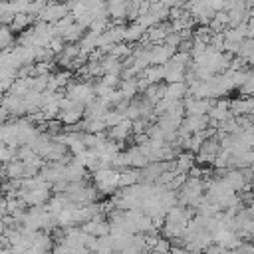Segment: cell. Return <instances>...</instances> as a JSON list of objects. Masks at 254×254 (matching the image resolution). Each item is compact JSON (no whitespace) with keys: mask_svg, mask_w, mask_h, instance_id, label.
Segmentation results:
<instances>
[{"mask_svg":"<svg viewBox=\"0 0 254 254\" xmlns=\"http://www.w3.org/2000/svg\"><path fill=\"white\" fill-rule=\"evenodd\" d=\"M254 107V97H238L230 99V113L234 117H250Z\"/></svg>","mask_w":254,"mask_h":254,"instance_id":"obj_9","label":"cell"},{"mask_svg":"<svg viewBox=\"0 0 254 254\" xmlns=\"http://www.w3.org/2000/svg\"><path fill=\"white\" fill-rule=\"evenodd\" d=\"M153 250H155V252H169V250H171V242H169V238H159L157 244L153 246Z\"/></svg>","mask_w":254,"mask_h":254,"instance_id":"obj_27","label":"cell"},{"mask_svg":"<svg viewBox=\"0 0 254 254\" xmlns=\"http://www.w3.org/2000/svg\"><path fill=\"white\" fill-rule=\"evenodd\" d=\"M218 151H220V141H218L214 135H212V137H206L204 143H202V147H200V151L196 153V159H194V161H198L200 165L212 163Z\"/></svg>","mask_w":254,"mask_h":254,"instance_id":"obj_5","label":"cell"},{"mask_svg":"<svg viewBox=\"0 0 254 254\" xmlns=\"http://www.w3.org/2000/svg\"><path fill=\"white\" fill-rule=\"evenodd\" d=\"M173 167H175V173L187 175V173L194 167V157H192V153H189V151L179 153V155L173 159Z\"/></svg>","mask_w":254,"mask_h":254,"instance_id":"obj_11","label":"cell"},{"mask_svg":"<svg viewBox=\"0 0 254 254\" xmlns=\"http://www.w3.org/2000/svg\"><path fill=\"white\" fill-rule=\"evenodd\" d=\"M131 52H133V50H131L129 46H125L123 42H119V44L111 46L107 54H109V56H113V58H117V60H123V58H129V56H131Z\"/></svg>","mask_w":254,"mask_h":254,"instance_id":"obj_23","label":"cell"},{"mask_svg":"<svg viewBox=\"0 0 254 254\" xmlns=\"http://www.w3.org/2000/svg\"><path fill=\"white\" fill-rule=\"evenodd\" d=\"M137 183H139V169L127 167L119 171V187H133Z\"/></svg>","mask_w":254,"mask_h":254,"instance_id":"obj_18","label":"cell"},{"mask_svg":"<svg viewBox=\"0 0 254 254\" xmlns=\"http://www.w3.org/2000/svg\"><path fill=\"white\" fill-rule=\"evenodd\" d=\"M6 175L10 177V179H24V163L20 161V159H12V161H8L6 163Z\"/></svg>","mask_w":254,"mask_h":254,"instance_id":"obj_20","label":"cell"},{"mask_svg":"<svg viewBox=\"0 0 254 254\" xmlns=\"http://www.w3.org/2000/svg\"><path fill=\"white\" fill-rule=\"evenodd\" d=\"M151 254H169V252H155V250H151Z\"/></svg>","mask_w":254,"mask_h":254,"instance_id":"obj_33","label":"cell"},{"mask_svg":"<svg viewBox=\"0 0 254 254\" xmlns=\"http://www.w3.org/2000/svg\"><path fill=\"white\" fill-rule=\"evenodd\" d=\"M127 4L129 0H105L107 16H111L117 24H121L123 18H127Z\"/></svg>","mask_w":254,"mask_h":254,"instance_id":"obj_10","label":"cell"},{"mask_svg":"<svg viewBox=\"0 0 254 254\" xmlns=\"http://www.w3.org/2000/svg\"><path fill=\"white\" fill-rule=\"evenodd\" d=\"M93 183H95V189L97 190H101V192H113L119 187V171L113 169V167L97 169V171H93Z\"/></svg>","mask_w":254,"mask_h":254,"instance_id":"obj_2","label":"cell"},{"mask_svg":"<svg viewBox=\"0 0 254 254\" xmlns=\"http://www.w3.org/2000/svg\"><path fill=\"white\" fill-rule=\"evenodd\" d=\"M4 216H8V202H6V198H0V220Z\"/></svg>","mask_w":254,"mask_h":254,"instance_id":"obj_30","label":"cell"},{"mask_svg":"<svg viewBox=\"0 0 254 254\" xmlns=\"http://www.w3.org/2000/svg\"><path fill=\"white\" fill-rule=\"evenodd\" d=\"M248 173H250V175H248V181H250V187H254V163H252V165L248 167Z\"/></svg>","mask_w":254,"mask_h":254,"instance_id":"obj_32","label":"cell"},{"mask_svg":"<svg viewBox=\"0 0 254 254\" xmlns=\"http://www.w3.org/2000/svg\"><path fill=\"white\" fill-rule=\"evenodd\" d=\"M202 190H204V183L200 181V177H189V179H185V183L181 185L177 198H179V202L185 204V206H194L196 200L204 194Z\"/></svg>","mask_w":254,"mask_h":254,"instance_id":"obj_1","label":"cell"},{"mask_svg":"<svg viewBox=\"0 0 254 254\" xmlns=\"http://www.w3.org/2000/svg\"><path fill=\"white\" fill-rule=\"evenodd\" d=\"M67 99L77 101L83 107L89 105L95 99L93 83H89V81H73V83H69V87H67Z\"/></svg>","mask_w":254,"mask_h":254,"instance_id":"obj_3","label":"cell"},{"mask_svg":"<svg viewBox=\"0 0 254 254\" xmlns=\"http://www.w3.org/2000/svg\"><path fill=\"white\" fill-rule=\"evenodd\" d=\"M212 99H196V97H185L183 105H185V115H206L208 109L212 107Z\"/></svg>","mask_w":254,"mask_h":254,"instance_id":"obj_7","label":"cell"},{"mask_svg":"<svg viewBox=\"0 0 254 254\" xmlns=\"http://www.w3.org/2000/svg\"><path fill=\"white\" fill-rule=\"evenodd\" d=\"M250 242H252V246H254V234H252V236H250Z\"/></svg>","mask_w":254,"mask_h":254,"instance_id":"obj_34","label":"cell"},{"mask_svg":"<svg viewBox=\"0 0 254 254\" xmlns=\"http://www.w3.org/2000/svg\"><path fill=\"white\" fill-rule=\"evenodd\" d=\"M50 248H52V236L46 232H38V236L34 238V242H32V246L28 248V252L30 254H48L50 252Z\"/></svg>","mask_w":254,"mask_h":254,"instance_id":"obj_13","label":"cell"},{"mask_svg":"<svg viewBox=\"0 0 254 254\" xmlns=\"http://www.w3.org/2000/svg\"><path fill=\"white\" fill-rule=\"evenodd\" d=\"M163 44H165L167 48H171L173 52H177V50L181 48V44H183V42H181V36H179V32H169Z\"/></svg>","mask_w":254,"mask_h":254,"instance_id":"obj_25","label":"cell"},{"mask_svg":"<svg viewBox=\"0 0 254 254\" xmlns=\"http://www.w3.org/2000/svg\"><path fill=\"white\" fill-rule=\"evenodd\" d=\"M189 93V85L185 81H175L165 85V97L169 99H183Z\"/></svg>","mask_w":254,"mask_h":254,"instance_id":"obj_14","label":"cell"},{"mask_svg":"<svg viewBox=\"0 0 254 254\" xmlns=\"http://www.w3.org/2000/svg\"><path fill=\"white\" fill-rule=\"evenodd\" d=\"M173 50L167 48L165 44H157V46H149V62L151 65H165L171 58H173Z\"/></svg>","mask_w":254,"mask_h":254,"instance_id":"obj_8","label":"cell"},{"mask_svg":"<svg viewBox=\"0 0 254 254\" xmlns=\"http://www.w3.org/2000/svg\"><path fill=\"white\" fill-rule=\"evenodd\" d=\"M115 252V246H113V238L109 234L105 236H99L97 238V244H95V250L93 254H113Z\"/></svg>","mask_w":254,"mask_h":254,"instance_id":"obj_21","label":"cell"},{"mask_svg":"<svg viewBox=\"0 0 254 254\" xmlns=\"http://www.w3.org/2000/svg\"><path fill=\"white\" fill-rule=\"evenodd\" d=\"M246 38H252L254 40V12L248 16V20H246Z\"/></svg>","mask_w":254,"mask_h":254,"instance_id":"obj_28","label":"cell"},{"mask_svg":"<svg viewBox=\"0 0 254 254\" xmlns=\"http://www.w3.org/2000/svg\"><path fill=\"white\" fill-rule=\"evenodd\" d=\"M10 42H12V30L6 26H0V48L8 46Z\"/></svg>","mask_w":254,"mask_h":254,"instance_id":"obj_26","label":"cell"},{"mask_svg":"<svg viewBox=\"0 0 254 254\" xmlns=\"http://www.w3.org/2000/svg\"><path fill=\"white\" fill-rule=\"evenodd\" d=\"M81 230L87 232V234H91V236H97V238L99 236H105V234H109V220H105L103 212H99L91 220H87L85 224H81Z\"/></svg>","mask_w":254,"mask_h":254,"instance_id":"obj_6","label":"cell"},{"mask_svg":"<svg viewBox=\"0 0 254 254\" xmlns=\"http://www.w3.org/2000/svg\"><path fill=\"white\" fill-rule=\"evenodd\" d=\"M125 119V115L119 111V109H109L105 115H103V123H105V127H115V125H119L121 121Z\"/></svg>","mask_w":254,"mask_h":254,"instance_id":"obj_22","label":"cell"},{"mask_svg":"<svg viewBox=\"0 0 254 254\" xmlns=\"http://www.w3.org/2000/svg\"><path fill=\"white\" fill-rule=\"evenodd\" d=\"M6 117H8V111H6V107H2V105H0V125H4V123H6Z\"/></svg>","mask_w":254,"mask_h":254,"instance_id":"obj_31","label":"cell"},{"mask_svg":"<svg viewBox=\"0 0 254 254\" xmlns=\"http://www.w3.org/2000/svg\"><path fill=\"white\" fill-rule=\"evenodd\" d=\"M141 77H145L149 83H159L165 79V67L163 65H149L141 71Z\"/></svg>","mask_w":254,"mask_h":254,"instance_id":"obj_16","label":"cell"},{"mask_svg":"<svg viewBox=\"0 0 254 254\" xmlns=\"http://www.w3.org/2000/svg\"><path fill=\"white\" fill-rule=\"evenodd\" d=\"M145 28L143 26H139L137 22H133V24H129L127 28H125V34H123V40H127V42H141L143 40V36H145Z\"/></svg>","mask_w":254,"mask_h":254,"instance_id":"obj_19","label":"cell"},{"mask_svg":"<svg viewBox=\"0 0 254 254\" xmlns=\"http://www.w3.org/2000/svg\"><path fill=\"white\" fill-rule=\"evenodd\" d=\"M30 24V18H28V14H16L14 18H12V22H10V30H22V28H26Z\"/></svg>","mask_w":254,"mask_h":254,"instance_id":"obj_24","label":"cell"},{"mask_svg":"<svg viewBox=\"0 0 254 254\" xmlns=\"http://www.w3.org/2000/svg\"><path fill=\"white\" fill-rule=\"evenodd\" d=\"M131 131H133V121L123 119L119 125L111 127V131H109V139L115 141V143H121V141H125V139L131 135Z\"/></svg>","mask_w":254,"mask_h":254,"instance_id":"obj_12","label":"cell"},{"mask_svg":"<svg viewBox=\"0 0 254 254\" xmlns=\"http://www.w3.org/2000/svg\"><path fill=\"white\" fill-rule=\"evenodd\" d=\"M69 14V10H67V4H62V2H48L46 4V8L42 10V14H40V22H46V24H56V22H60L62 18H65Z\"/></svg>","mask_w":254,"mask_h":254,"instance_id":"obj_4","label":"cell"},{"mask_svg":"<svg viewBox=\"0 0 254 254\" xmlns=\"http://www.w3.org/2000/svg\"><path fill=\"white\" fill-rule=\"evenodd\" d=\"M119 93H121V97H123V99L131 101V99H133V97L139 93V87H137V77L123 79V81L119 83Z\"/></svg>","mask_w":254,"mask_h":254,"instance_id":"obj_15","label":"cell"},{"mask_svg":"<svg viewBox=\"0 0 254 254\" xmlns=\"http://www.w3.org/2000/svg\"><path fill=\"white\" fill-rule=\"evenodd\" d=\"M149 2H161V0H149Z\"/></svg>","mask_w":254,"mask_h":254,"instance_id":"obj_35","label":"cell"},{"mask_svg":"<svg viewBox=\"0 0 254 254\" xmlns=\"http://www.w3.org/2000/svg\"><path fill=\"white\" fill-rule=\"evenodd\" d=\"M143 97L149 101V103H153V105H157L163 97H165V85H159V83H151L145 91H143Z\"/></svg>","mask_w":254,"mask_h":254,"instance_id":"obj_17","label":"cell"},{"mask_svg":"<svg viewBox=\"0 0 254 254\" xmlns=\"http://www.w3.org/2000/svg\"><path fill=\"white\" fill-rule=\"evenodd\" d=\"M169 254H189V250H187V246H173L171 244Z\"/></svg>","mask_w":254,"mask_h":254,"instance_id":"obj_29","label":"cell"}]
</instances>
